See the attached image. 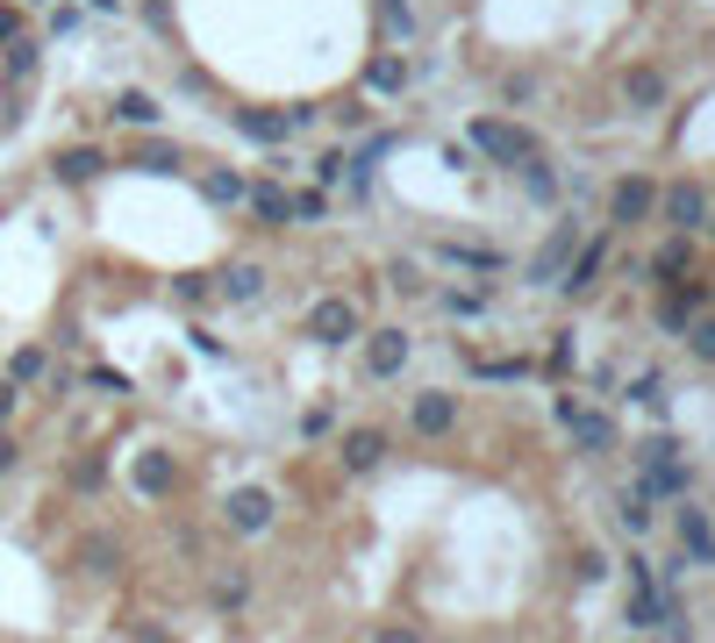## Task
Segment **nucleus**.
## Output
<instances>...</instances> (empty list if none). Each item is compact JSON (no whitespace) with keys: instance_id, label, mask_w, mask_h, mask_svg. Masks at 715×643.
Segmentation results:
<instances>
[{"instance_id":"14","label":"nucleus","mask_w":715,"mask_h":643,"mask_svg":"<svg viewBox=\"0 0 715 643\" xmlns=\"http://www.w3.org/2000/svg\"><path fill=\"white\" fill-rule=\"evenodd\" d=\"M208 193H215L222 207H237V201H243V193H251V187H243L237 172H215V179H208Z\"/></svg>"},{"instance_id":"3","label":"nucleus","mask_w":715,"mask_h":643,"mask_svg":"<svg viewBox=\"0 0 715 643\" xmlns=\"http://www.w3.org/2000/svg\"><path fill=\"white\" fill-rule=\"evenodd\" d=\"M559 423L579 437V451H609V415H594L587 401H559Z\"/></svg>"},{"instance_id":"23","label":"nucleus","mask_w":715,"mask_h":643,"mask_svg":"<svg viewBox=\"0 0 715 643\" xmlns=\"http://www.w3.org/2000/svg\"><path fill=\"white\" fill-rule=\"evenodd\" d=\"M58 172H65V179H86V172H93V151H72V157H65Z\"/></svg>"},{"instance_id":"25","label":"nucleus","mask_w":715,"mask_h":643,"mask_svg":"<svg viewBox=\"0 0 715 643\" xmlns=\"http://www.w3.org/2000/svg\"><path fill=\"white\" fill-rule=\"evenodd\" d=\"M694 351H708V357H715V322H701V329H694Z\"/></svg>"},{"instance_id":"2","label":"nucleus","mask_w":715,"mask_h":643,"mask_svg":"<svg viewBox=\"0 0 715 643\" xmlns=\"http://www.w3.org/2000/svg\"><path fill=\"white\" fill-rule=\"evenodd\" d=\"M229 529H237V537H265V529H273V493H265V487H237V493H229Z\"/></svg>"},{"instance_id":"12","label":"nucleus","mask_w":715,"mask_h":643,"mask_svg":"<svg viewBox=\"0 0 715 643\" xmlns=\"http://www.w3.org/2000/svg\"><path fill=\"white\" fill-rule=\"evenodd\" d=\"M137 487H143V493H165V487H172V457H165V451H143V457H137Z\"/></svg>"},{"instance_id":"16","label":"nucleus","mask_w":715,"mask_h":643,"mask_svg":"<svg viewBox=\"0 0 715 643\" xmlns=\"http://www.w3.org/2000/svg\"><path fill=\"white\" fill-rule=\"evenodd\" d=\"M658 322L665 329H687V322H694V293H673V301L658 307Z\"/></svg>"},{"instance_id":"4","label":"nucleus","mask_w":715,"mask_h":643,"mask_svg":"<svg viewBox=\"0 0 715 643\" xmlns=\"http://www.w3.org/2000/svg\"><path fill=\"white\" fill-rule=\"evenodd\" d=\"M365 365H373V379H393L409 365V337H401V329H379V337L365 343Z\"/></svg>"},{"instance_id":"18","label":"nucleus","mask_w":715,"mask_h":643,"mask_svg":"<svg viewBox=\"0 0 715 643\" xmlns=\"http://www.w3.org/2000/svg\"><path fill=\"white\" fill-rule=\"evenodd\" d=\"M479 307H487V301H479V293H443V315H459V322H473Z\"/></svg>"},{"instance_id":"1","label":"nucleus","mask_w":715,"mask_h":643,"mask_svg":"<svg viewBox=\"0 0 715 643\" xmlns=\"http://www.w3.org/2000/svg\"><path fill=\"white\" fill-rule=\"evenodd\" d=\"M473 143H479V157H494V165H529V157H537L529 129H523V122H501V115H479Z\"/></svg>"},{"instance_id":"26","label":"nucleus","mask_w":715,"mask_h":643,"mask_svg":"<svg viewBox=\"0 0 715 643\" xmlns=\"http://www.w3.org/2000/svg\"><path fill=\"white\" fill-rule=\"evenodd\" d=\"M379 643H415V636H409V629H387V636H379Z\"/></svg>"},{"instance_id":"15","label":"nucleus","mask_w":715,"mask_h":643,"mask_svg":"<svg viewBox=\"0 0 715 643\" xmlns=\"http://www.w3.org/2000/svg\"><path fill=\"white\" fill-rule=\"evenodd\" d=\"M687 265H694V243H687V237H680V243H665V257H658V272H665V279H680Z\"/></svg>"},{"instance_id":"10","label":"nucleus","mask_w":715,"mask_h":643,"mask_svg":"<svg viewBox=\"0 0 715 643\" xmlns=\"http://www.w3.org/2000/svg\"><path fill=\"white\" fill-rule=\"evenodd\" d=\"M315 337H329V343H337V337H358L351 301H323V307H315Z\"/></svg>"},{"instance_id":"9","label":"nucleus","mask_w":715,"mask_h":643,"mask_svg":"<svg viewBox=\"0 0 715 643\" xmlns=\"http://www.w3.org/2000/svg\"><path fill=\"white\" fill-rule=\"evenodd\" d=\"M665 215L680 222V229H701V222H708V193H701V187H680V193H665Z\"/></svg>"},{"instance_id":"11","label":"nucleus","mask_w":715,"mask_h":643,"mask_svg":"<svg viewBox=\"0 0 715 643\" xmlns=\"http://www.w3.org/2000/svg\"><path fill=\"white\" fill-rule=\"evenodd\" d=\"M222 293H229V301H258V293H265V272H258V265H229V272H222Z\"/></svg>"},{"instance_id":"6","label":"nucleus","mask_w":715,"mask_h":643,"mask_svg":"<svg viewBox=\"0 0 715 643\" xmlns=\"http://www.w3.org/2000/svg\"><path fill=\"white\" fill-rule=\"evenodd\" d=\"M609 207H615V222H637V215H651V207H658V187H651V179H623Z\"/></svg>"},{"instance_id":"22","label":"nucleus","mask_w":715,"mask_h":643,"mask_svg":"<svg viewBox=\"0 0 715 643\" xmlns=\"http://www.w3.org/2000/svg\"><path fill=\"white\" fill-rule=\"evenodd\" d=\"M243 593H251L243 579H222V587H215V601H222V608H243Z\"/></svg>"},{"instance_id":"5","label":"nucleus","mask_w":715,"mask_h":643,"mask_svg":"<svg viewBox=\"0 0 715 643\" xmlns=\"http://www.w3.org/2000/svg\"><path fill=\"white\" fill-rule=\"evenodd\" d=\"M415 429H423V437H443V429L459 423V401H451V393H423V401H415V415H409Z\"/></svg>"},{"instance_id":"24","label":"nucleus","mask_w":715,"mask_h":643,"mask_svg":"<svg viewBox=\"0 0 715 643\" xmlns=\"http://www.w3.org/2000/svg\"><path fill=\"white\" fill-rule=\"evenodd\" d=\"M15 415V379H0V423Z\"/></svg>"},{"instance_id":"21","label":"nucleus","mask_w":715,"mask_h":643,"mask_svg":"<svg viewBox=\"0 0 715 643\" xmlns=\"http://www.w3.org/2000/svg\"><path fill=\"white\" fill-rule=\"evenodd\" d=\"M601 257H609V251H601V243H594V251H587V257H579V265H573V287H587V279H594V272H601Z\"/></svg>"},{"instance_id":"19","label":"nucleus","mask_w":715,"mask_h":643,"mask_svg":"<svg viewBox=\"0 0 715 643\" xmlns=\"http://www.w3.org/2000/svg\"><path fill=\"white\" fill-rule=\"evenodd\" d=\"M115 115H122V122H151V115H158V108H151V101H143V93H122V101H115Z\"/></svg>"},{"instance_id":"13","label":"nucleus","mask_w":715,"mask_h":643,"mask_svg":"<svg viewBox=\"0 0 715 643\" xmlns=\"http://www.w3.org/2000/svg\"><path fill=\"white\" fill-rule=\"evenodd\" d=\"M623 93H630V108H658V101H665V79H658V72H630V86H623Z\"/></svg>"},{"instance_id":"7","label":"nucleus","mask_w":715,"mask_h":643,"mask_svg":"<svg viewBox=\"0 0 715 643\" xmlns=\"http://www.w3.org/2000/svg\"><path fill=\"white\" fill-rule=\"evenodd\" d=\"M673 537H680V551H687L694 565H708V558H715V529H708V515H694V508H687Z\"/></svg>"},{"instance_id":"17","label":"nucleus","mask_w":715,"mask_h":643,"mask_svg":"<svg viewBox=\"0 0 715 643\" xmlns=\"http://www.w3.org/2000/svg\"><path fill=\"white\" fill-rule=\"evenodd\" d=\"M258 215H265V222H287L293 201H287V193H273V187H258Z\"/></svg>"},{"instance_id":"27","label":"nucleus","mask_w":715,"mask_h":643,"mask_svg":"<svg viewBox=\"0 0 715 643\" xmlns=\"http://www.w3.org/2000/svg\"><path fill=\"white\" fill-rule=\"evenodd\" d=\"M8 457H15V451H8V437H0V465H8Z\"/></svg>"},{"instance_id":"8","label":"nucleus","mask_w":715,"mask_h":643,"mask_svg":"<svg viewBox=\"0 0 715 643\" xmlns=\"http://www.w3.org/2000/svg\"><path fill=\"white\" fill-rule=\"evenodd\" d=\"M379 457H387L379 429H351V437H343V472H373Z\"/></svg>"},{"instance_id":"20","label":"nucleus","mask_w":715,"mask_h":643,"mask_svg":"<svg viewBox=\"0 0 715 643\" xmlns=\"http://www.w3.org/2000/svg\"><path fill=\"white\" fill-rule=\"evenodd\" d=\"M15 379H43V351H15V365H8Z\"/></svg>"}]
</instances>
